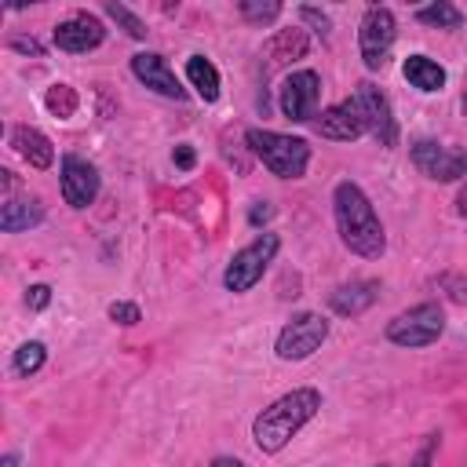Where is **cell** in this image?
<instances>
[{
	"label": "cell",
	"instance_id": "obj_30",
	"mask_svg": "<svg viewBox=\"0 0 467 467\" xmlns=\"http://www.w3.org/2000/svg\"><path fill=\"white\" fill-rule=\"evenodd\" d=\"M441 285H445L449 299L467 303V274H445V277H441Z\"/></svg>",
	"mask_w": 467,
	"mask_h": 467
},
{
	"label": "cell",
	"instance_id": "obj_7",
	"mask_svg": "<svg viewBox=\"0 0 467 467\" xmlns=\"http://www.w3.org/2000/svg\"><path fill=\"white\" fill-rule=\"evenodd\" d=\"M398 40V18L387 4H372L365 7L361 22H358V55L365 62L368 73H379L390 58V47Z\"/></svg>",
	"mask_w": 467,
	"mask_h": 467
},
{
	"label": "cell",
	"instance_id": "obj_6",
	"mask_svg": "<svg viewBox=\"0 0 467 467\" xmlns=\"http://www.w3.org/2000/svg\"><path fill=\"white\" fill-rule=\"evenodd\" d=\"M328 332H332V321H328L325 314H317V310H299V314H292V317L277 328V336H274V354H277L281 361H306V358H314V354L321 350V343L328 339Z\"/></svg>",
	"mask_w": 467,
	"mask_h": 467
},
{
	"label": "cell",
	"instance_id": "obj_29",
	"mask_svg": "<svg viewBox=\"0 0 467 467\" xmlns=\"http://www.w3.org/2000/svg\"><path fill=\"white\" fill-rule=\"evenodd\" d=\"M51 303V285H29L26 288V306L36 314V310H44Z\"/></svg>",
	"mask_w": 467,
	"mask_h": 467
},
{
	"label": "cell",
	"instance_id": "obj_16",
	"mask_svg": "<svg viewBox=\"0 0 467 467\" xmlns=\"http://www.w3.org/2000/svg\"><path fill=\"white\" fill-rule=\"evenodd\" d=\"M47 219V208H44V201L40 197H29V193H11V197H4V204H0V230L4 234H26V230H33V226H40Z\"/></svg>",
	"mask_w": 467,
	"mask_h": 467
},
{
	"label": "cell",
	"instance_id": "obj_1",
	"mask_svg": "<svg viewBox=\"0 0 467 467\" xmlns=\"http://www.w3.org/2000/svg\"><path fill=\"white\" fill-rule=\"evenodd\" d=\"M332 219L339 244L358 259H379L387 252V230L379 223L376 204L354 179H339L332 186Z\"/></svg>",
	"mask_w": 467,
	"mask_h": 467
},
{
	"label": "cell",
	"instance_id": "obj_4",
	"mask_svg": "<svg viewBox=\"0 0 467 467\" xmlns=\"http://www.w3.org/2000/svg\"><path fill=\"white\" fill-rule=\"evenodd\" d=\"M277 252H281V237H277L274 230L255 234L244 248H237V252L230 255V263H226V270H223V288L234 292V296L252 292V288L263 281V274L270 270V263L277 259Z\"/></svg>",
	"mask_w": 467,
	"mask_h": 467
},
{
	"label": "cell",
	"instance_id": "obj_32",
	"mask_svg": "<svg viewBox=\"0 0 467 467\" xmlns=\"http://www.w3.org/2000/svg\"><path fill=\"white\" fill-rule=\"evenodd\" d=\"M270 215H274L270 201H255V204H252V212H248V223H252V226H259V223H266Z\"/></svg>",
	"mask_w": 467,
	"mask_h": 467
},
{
	"label": "cell",
	"instance_id": "obj_20",
	"mask_svg": "<svg viewBox=\"0 0 467 467\" xmlns=\"http://www.w3.org/2000/svg\"><path fill=\"white\" fill-rule=\"evenodd\" d=\"M186 80H190V88L197 91V99H204V102H215V99H219L223 80H219V69H215L212 58L190 55V58H186Z\"/></svg>",
	"mask_w": 467,
	"mask_h": 467
},
{
	"label": "cell",
	"instance_id": "obj_26",
	"mask_svg": "<svg viewBox=\"0 0 467 467\" xmlns=\"http://www.w3.org/2000/svg\"><path fill=\"white\" fill-rule=\"evenodd\" d=\"M106 314H109V321H113V325H124V328H131V325H139V321H142L139 303H128V299H113V303L106 306Z\"/></svg>",
	"mask_w": 467,
	"mask_h": 467
},
{
	"label": "cell",
	"instance_id": "obj_21",
	"mask_svg": "<svg viewBox=\"0 0 467 467\" xmlns=\"http://www.w3.org/2000/svg\"><path fill=\"white\" fill-rule=\"evenodd\" d=\"M416 22H423V26H431V29H460L463 15H460V7H452V4L438 0V4L416 7Z\"/></svg>",
	"mask_w": 467,
	"mask_h": 467
},
{
	"label": "cell",
	"instance_id": "obj_22",
	"mask_svg": "<svg viewBox=\"0 0 467 467\" xmlns=\"http://www.w3.org/2000/svg\"><path fill=\"white\" fill-rule=\"evenodd\" d=\"M44 361H47V347H44L40 339H26V343L15 350L11 368H15L18 376H36V372L44 368Z\"/></svg>",
	"mask_w": 467,
	"mask_h": 467
},
{
	"label": "cell",
	"instance_id": "obj_2",
	"mask_svg": "<svg viewBox=\"0 0 467 467\" xmlns=\"http://www.w3.org/2000/svg\"><path fill=\"white\" fill-rule=\"evenodd\" d=\"M321 405H325V398H321L317 387H292L288 394L274 398L252 420V441H255V449L263 456H277L321 412Z\"/></svg>",
	"mask_w": 467,
	"mask_h": 467
},
{
	"label": "cell",
	"instance_id": "obj_28",
	"mask_svg": "<svg viewBox=\"0 0 467 467\" xmlns=\"http://www.w3.org/2000/svg\"><path fill=\"white\" fill-rule=\"evenodd\" d=\"M438 449H441V434H438V431H431V434L423 438V445H420V452L412 456V463H409V467H431V463H434V456H438Z\"/></svg>",
	"mask_w": 467,
	"mask_h": 467
},
{
	"label": "cell",
	"instance_id": "obj_23",
	"mask_svg": "<svg viewBox=\"0 0 467 467\" xmlns=\"http://www.w3.org/2000/svg\"><path fill=\"white\" fill-rule=\"evenodd\" d=\"M237 11H241V18L244 22H252V26H270V22H277L281 18V4L277 0H266V4H255V0H241L237 4Z\"/></svg>",
	"mask_w": 467,
	"mask_h": 467
},
{
	"label": "cell",
	"instance_id": "obj_15",
	"mask_svg": "<svg viewBox=\"0 0 467 467\" xmlns=\"http://www.w3.org/2000/svg\"><path fill=\"white\" fill-rule=\"evenodd\" d=\"M376 299H379V281L376 277H354V281H343L328 292V310L339 317H361Z\"/></svg>",
	"mask_w": 467,
	"mask_h": 467
},
{
	"label": "cell",
	"instance_id": "obj_14",
	"mask_svg": "<svg viewBox=\"0 0 467 467\" xmlns=\"http://www.w3.org/2000/svg\"><path fill=\"white\" fill-rule=\"evenodd\" d=\"M131 73H135L139 84H146L150 91H157V95H164V99H175V102L186 99L182 80L175 77V69L168 66V58L157 55V51H139V55H131Z\"/></svg>",
	"mask_w": 467,
	"mask_h": 467
},
{
	"label": "cell",
	"instance_id": "obj_17",
	"mask_svg": "<svg viewBox=\"0 0 467 467\" xmlns=\"http://www.w3.org/2000/svg\"><path fill=\"white\" fill-rule=\"evenodd\" d=\"M306 51H310L306 29H299V26L277 29V33L266 40V47H263V55H266L263 73H274V69H281V66H288V62H296V58H306Z\"/></svg>",
	"mask_w": 467,
	"mask_h": 467
},
{
	"label": "cell",
	"instance_id": "obj_25",
	"mask_svg": "<svg viewBox=\"0 0 467 467\" xmlns=\"http://www.w3.org/2000/svg\"><path fill=\"white\" fill-rule=\"evenodd\" d=\"M44 106L55 113V117H73L77 113V91L69 84H51L47 95H44Z\"/></svg>",
	"mask_w": 467,
	"mask_h": 467
},
{
	"label": "cell",
	"instance_id": "obj_34",
	"mask_svg": "<svg viewBox=\"0 0 467 467\" xmlns=\"http://www.w3.org/2000/svg\"><path fill=\"white\" fill-rule=\"evenodd\" d=\"M456 215H463L467 219V179L460 182V190H456Z\"/></svg>",
	"mask_w": 467,
	"mask_h": 467
},
{
	"label": "cell",
	"instance_id": "obj_38",
	"mask_svg": "<svg viewBox=\"0 0 467 467\" xmlns=\"http://www.w3.org/2000/svg\"><path fill=\"white\" fill-rule=\"evenodd\" d=\"M376 467H387V463H376Z\"/></svg>",
	"mask_w": 467,
	"mask_h": 467
},
{
	"label": "cell",
	"instance_id": "obj_11",
	"mask_svg": "<svg viewBox=\"0 0 467 467\" xmlns=\"http://www.w3.org/2000/svg\"><path fill=\"white\" fill-rule=\"evenodd\" d=\"M99 186H102V179H99V168L91 161H84L77 153H66L62 157V164H58V190H62V201L69 208L80 212V208L95 204Z\"/></svg>",
	"mask_w": 467,
	"mask_h": 467
},
{
	"label": "cell",
	"instance_id": "obj_31",
	"mask_svg": "<svg viewBox=\"0 0 467 467\" xmlns=\"http://www.w3.org/2000/svg\"><path fill=\"white\" fill-rule=\"evenodd\" d=\"M171 164H175L179 171H190V168L197 164V153H193V146H190V142H179V146L171 150Z\"/></svg>",
	"mask_w": 467,
	"mask_h": 467
},
{
	"label": "cell",
	"instance_id": "obj_36",
	"mask_svg": "<svg viewBox=\"0 0 467 467\" xmlns=\"http://www.w3.org/2000/svg\"><path fill=\"white\" fill-rule=\"evenodd\" d=\"M18 463H22L18 452H4V460H0V467H18Z\"/></svg>",
	"mask_w": 467,
	"mask_h": 467
},
{
	"label": "cell",
	"instance_id": "obj_18",
	"mask_svg": "<svg viewBox=\"0 0 467 467\" xmlns=\"http://www.w3.org/2000/svg\"><path fill=\"white\" fill-rule=\"evenodd\" d=\"M7 139H11L15 153H18V157H22L29 168L44 171V168H51V164H55V146H51V139H47L40 128H29V124H15V128L7 131Z\"/></svg>",
	"mask_w": 467,
	"mask_h": 467
},
{
	"label": "cell",
	"instance_id": "obj_35",
	"mask_svg": "<svg viewBox=\"0 0 467 467\" xmlns=\"http://www.w3.org/2000/svg\"><path fill=\"white\" fill-rule=\"evenodd\" d=\"M208 467H248L244 460H237V456H215Z\"/></svg>",
	"mask_w": 467,
	"mask_h": 467
},
{
	"label": "cell",
	"instance_id": "obj_33",
	"mask_svg": "<svg viewBox=\"0 0 467 467\" xmlns=\"http://www.w3.org/2000/svg\"><path fill=\"white\" fill-rule=\"evenodd\" d=\"M11 47H15V51H26V55H40V51H44L33 36H11Z\"/></svg>",
	"mask_w": 467,
	"mask_h": 467
},
{
	"label": "cell",
	"instance_id": "obj_12",
	"mask_svg": "<svg viewBox=\"0 0 467 467\" xmlns=\"http://www.w3.org/2000/svg\"><path fill=\"white\" fill-rule=\"evenodd\" d=\"M102 40H106V26L88 11H77L73 18H66V22H58L51 29V44L58 51H66V55H88Z\"/></svg>",
	"mask_w": 467,
	"mask_h": 467
},
{
	"label": "cell",
	"instance_id": "obj_8",
	"mask_svg": "<svg viewBox=\"0 0 467 467\" xmlns=\"http://www.w3.org/2000/svg\"><path fill=\"white\" fill-rule=\"evenodd\" d=\"M416 171L431 182H463L467 179V150H452L434 139H416L409 146Z\"/></svg>",
	"mask_w": 467,
	"mask_h": 467
},
{
	"label": "cell",
	"instance_id": "obj_24",
	"mask_svg": "<svg viewBox=\"0 0 467 467\" xmlns=\"http://www.w3.org/2000/svg\"><path fill=\"white\" fill-rule=\"evenodd\" d=\"M102 11H106V15H109V18H113V22H117V26H120L128 36L146 40V33H150V29H146V22H142V18H139L131 7H124V4H106Z\"/></svg>",
	"mask_w": 467,
	"mask_h": 467
},
{
	"label": "cell",
	"instance_id": "obj_13",
	"mask_svg": "<svg viewBox=\"0 0 467 467\" xmlns=\"http://www.w3.org/2000/svg\"><path fill=\"white\" fill-rule=\"evenodd\" d=\"M314 131L321 139H332V142H354V139H361L365 135V117L358 109V99L350 95V99H339L328 109H321L314 117Z\"/></svg>",
	"mask_w": 467,
	"mask_h": 467
},
{
	"label": "cell",
	"instance_id": "obj_27",
	"mask_svg": "<svg viewBox=\"0 0 467 467\" xmlns=\"http://www.w3.org/2000/svg\"><path fill=\"white\" fill-rule=\"evenodd\" d=\"M299 22H306L321 40H328V33H332V18H328V11L314 7V4H303V7H299Z\"/></svg>",
	"mask_w": 467,
	"mask_h": 467
},
{
	"label": "cell",
	"instance_id": "obj_3",
	"mask_svg": "<svg viewBox=\"0 0 467 467\" xmlns=\"http://www.w3.org/2000/svg\"><path fill=\"white\" fill-rule=\"evenodd\" d=\"M252 157L277 179H303L310 168V142L299 135H281L270 128H244Z\"/></svg>",
	"mask_w": 467,
	"mask_h": 467
},
{
	"label": "cell",
	"instance_id": "obj_37",
	"mask_svg": "<svg viewBox=\"0 0 467 467\" xmlns=\"http://www.w3.org/2000/svg\"><path fill=\"white\" fill-rule=\"evenodd\" d=\"M460 102H463V109H467V73H463V99H460Z\"/></svg>",
	"mask_w": 467,
	"mask_h": 467
},
{
	"label": "cell",
	"instance_id": "obj_5",
	"mask_svg": "<svg viewBox=\"0 0 467 467\" xmlns=\"http://www.w3.org/2000/svg\"><path fill=\"white\" fill-rule=\"evenodd\" d=\"M441 332H445V310L438 299H423V303L394 314L383 328L387 343H394L401 350H423V347L438 343Z\"/></svg>",
	"mask_w": 467,
	"mask_h": 467
},
{
	"label": "cell",
	"instance_id": "obj_19",
	"mask_svg": "<svg viewBox=\"0 0 467 467\" xmlns=\"http://www.w3.org/2000/svg\"><path fill=\"white\" fill-rule=\"evenodd\" d=\"M401 77H405L416 91H423V95H434V91L445 88V69H441L434 58H427V55H409V58L401 62Z\"/></svg>",
	"mask_w": 467,
	"mask_h": 467
},
{
	"label": "cell",
	"instance_id": "obj_9",
	"mask_svg": "<svg viewBox=\"0 0 467 467\" xmlns=\"http://www.w3.org/2000/svg\"><path fill=\"white\" fill-rule=\"evenodd\" d=\"M321 102V77L314 69H296L277 88V109L292 124H314Z\"/></svg>",
	"mask_w": 467,
	"mask_h": 467
},
{
	"label": "cell",
	"instance_id": "obj_10",
	"mask_svg": "<svg viewBox=\"0 0 467 467\" xmlns=\"http://www.w3.org/2000/svg\"><path fill=\"white\" fill-rule=\"evenodd\" d=\"M354 99H358V109L365 117V135H372L379 146H398V120H394V109H390V99L383 88H376L372 80H361L354 88Z\"/></svg>",
	"mask_w": 467,
	"mask_h": 467
}]
</instances>
